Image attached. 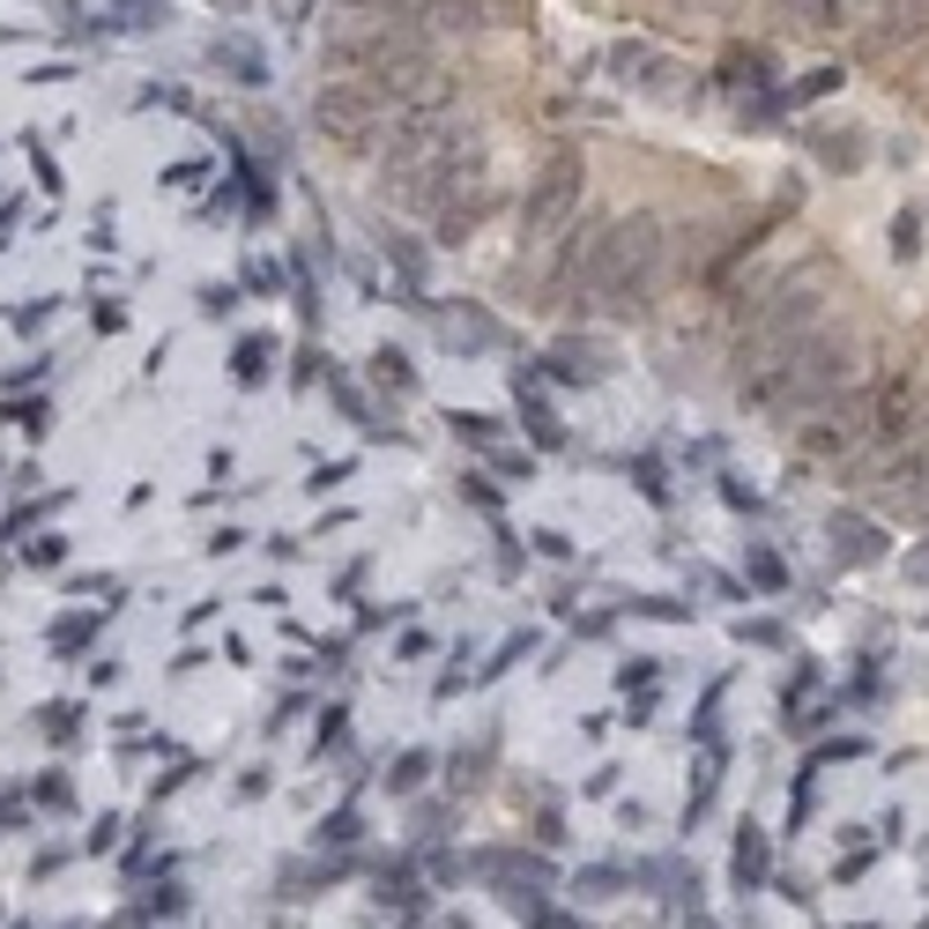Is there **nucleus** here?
Wrapping results in <instances>:
<instances>
[{
  "label": "nucleus",
  "instance_id": "1",
  "mask_svg": "<svg viewBox=\"0 0 929 929\" xmlns=\"http://www.w3.org/2000/svg\"><path fill=\"white\" fill-rule=\"evenodd\" d=\"M758 878H766V840H758V832L744 826V840H736V885H744V892H751Z\"/></svg>",
  "mask_w": 929,
  "mask_h": 929
}]
</instances>
